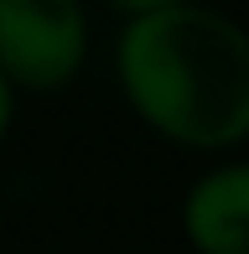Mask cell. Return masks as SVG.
<instances>
[{
    "label": "cell",
    "mask_w": 249,
    "mask_h": 254,
    "mask_svg": "<svg viewBox=\"0 0 249 254\" xmlns=\"http://www.w3.org/2000/svg\"><path fill=\"white\" fill-rule=\"evenodd\" d=\"M124 16H151V10H172V5H187V0H109Z\"/></svg>",
    "instance_id": "277c9868"
},
{
    "label": "cell",
    "mask_w": 249,
    "mask_h": 254,
    "mask_svg": "<svg viewBox=\"0 0 249 254\" xmlns=\"http://www.w3.org/2000/svg\"><path fill=\"white\" fill-rule=\"evenodd\" d=\"M130 109L187 151L249 140V31L208 5L130 16L115 47Z\"/></svg>",
    "instance_id": "6da1fadb"
},
{
    "label": "cell",
    "mask_w": 249,
    "mask_h": 254,
    "mask_svg": "<svg viewBox=\"0 0 249 254\" xmlns=\"http://www.w3.org/2000/svg\"><path fill=\"white\" fill-rule=\"evenodd\" d=\"M88 16L78 0H0V78L52 94L83 73Z\"/></svg>",
    "instance_id": "7a4b0ae2"
},
{
    "label": "cell",
    "mask_w": 249,
    "mask_h": 254,
    "mask_svg": "<svg viewBox=\"0 0 249 254\" xmlns=\"http://www.w3.org/2000/svg\"><path fill=\"white\" fill-rule=\"evenodd\" d=\"M182 228L197 254H249V166H218L187 192Z\"/></svg>",
    "instance_id": "3957f363"
},
{
    "label": "cell",
    "mask_w": 249,
    "mask_h": 254,
    "mask_svg": "<svg viewBox=\"0 0 249 254\" xmlns=\"http://www.w3.org/2000/svg\"><path fill=\"white\" fill-rule=\"evenodd\" d=\"M5 130H10V83L0 78V140H5Z\"/></svg>",
    "instance_id": "5b68a950"
}]
</instances>
